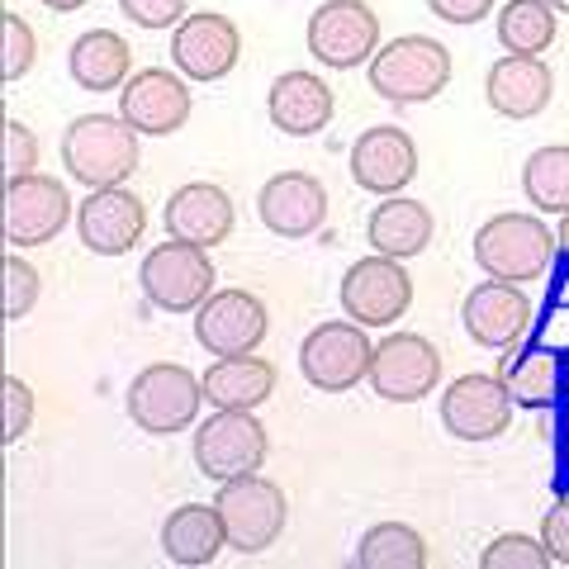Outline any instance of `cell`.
I'll use <instances>...</instances> for the list:
<instances>
[{
  "label": "cell",
  "instance_id": "obj_20",
  "mask_svg": "<svg viewBox=\"0 0 569 569\" xmlns=\"http://www.w3.org/2000/svg\"><path fill=\"white\" fill-rule=\"evenodd\" d=\"M351 181L370 194H403L418 176V142L399 123H376L351 142Z\"/></svg>",
  "mask_w": 569,
  "mask_h": 569
},
{
  "label": "cell",
  "instance_id": "obj_21",
  "mask_svg": "<svg viewBox=\"0 0 569 569\" xmlns=\"http://www.w3.org/2000/svg\"><path fill=\"white\" fill-rule=\"evenodd\" d=\"M167 219V233L194 242V247H223L228 233L238 223V209H233V194L213 181H186L181 190H171V200L162 209Z\"/></svg>",
  "mask_w": 569,
  "mask_h": 569
},
{
  "label": "cell",
  "instance_id": "obj_42",
  "mask_svg": "<svg viewBox=\"0 0 569 569\" xmlns=\"http://www.w3.org/2000/svg\"><path fill=\"white\" fill-rule=\"evenodd\" d=\"M550 6H556L560 14H569V0H550Z\"/></svg>",
  "mask_w": 569,
  "mask_h": 569
},
{
  "label": "cell",
  "instance_id": "obj_13",
  "mask_svg": "<svg viewBox=\"0 0 569 569\" xmlns=\"http://www.w3.org/2000/svg\"><path fill=\"white\" fill-rule=\"evenodd\" d=\"M71 190L58 176H20L6 181V242L10 247H48L71 223Z\"/></svg>",
  "mask_w": 569,
  "mask_h": 569
},
{
  "label": "cell",
  "instance_id": "obj_16",
  "mask_svg": "<svg viewBox=\"0 0 569 569\" xmlns=\"http://www.w3.org/2000/svg\"><path fill=\"white\" fill-rule=\"evenodd\" d=\"M148 233V204L129 186L91 190L77 204V238L96 257H129Z\"/></svg>",
  "mask_w": 569,
  "mask_h": 569
},
{
  "label": "cell",
  "instance_id": "obj_31",
  "mask_svg": "<svg viewBox=\"0 0 569 569\" xmlns=\"http://www.w3.org/2000/svg\"><path fill=\"white\" fill-rule=\"evenodd\" d=\"M356 565L361 569H422L427 541L408 522H376L361 537V546H356Z\"/></svg>",
  "mask_w": 569,
  "mask_h": 569
},
{
  "label": "cell",
  "instance_id": "obj_18",
  "mask_svg": "<svg viewBox=\"0 0 569 569\" xmlns=\"http://www.w3.org/2000/svg\"><path fill=\"white\" fill-rule=\"evenodd\" d=\"M257 219L276 238H313L328 223V186L309 171H276L257 190Z\"/></svg>",
  "mask_w": 569,
  "mask_h": 569
},
{
  "label": "cell",
  "instance_id": "obj_4",
  "mask_svg": "<svg viewBox=\"0 0 569 569\" xmlns=\"http://www.w3.org/2000/svg\"><path fill=\"white\" fill-rule=\"evenodd\" d=\"M123 408H129V422L138 432L181 437L186 427H194V418H200V408H204V380L176 361H152L133 376L129 395H123Z\"/></svg>",
  "mask_w": 569,
  "mask_h": 569
},
{
  "label": "cell",
  "instance_id": "obj_39",
  "mask_svg": "<svg viewBox=\"0 0 569 569\" xmlns=\"http://www.w3.org/2000/svg\"><path fill=\"white\" fill-rule=\"evenodd\" d=\"M427 10L447 24H479L493 14V0H427Z\"/></svg>",
  "mask_w": 569,
  "mask_h": 569
},
{
  "label": "cell",
  "instance_id": "obj_8",
  "mask_svg": "<svg viewBox=\"0 0 569 569\" xmlns=\"http://www.w3.org/2000/svg\"><path fill=\"white\" fill-rule=\"evenodd\" d=\"M370 347L366 328L347 318V323H318L305 342H299V376H305L318 395H351L356 385L370 380Z\"/></svg>",
  "mask_w": 569,
  "mask_h": 569
},
{
  "label": "cell",
  "instance_id": "obj_24",
  "mask_svg": "<svg viewBox=\"0 0 569 569\" xmlns=\"http://www.w3.org/2000/svg\"><path fill=\"white\" fill-rule=\"evenodd\" d=\"M228 546V527L219 503H181L176 512H167L162 522V550L171 565L181 569H204L223 556Z\"/></svg>",
  "mask_w": 569,
  "mask_h": 569
},
{
  "label": "cell",
  "instance_id": "obj_33",
  "mask_svg": "<svg viewBox=\"0 0 569 569\" xmlns=\"http://www.w3.org/2000/svg\"><path fill=\"white\" fill-rule=\"evenodd\" d=\"M0 33H6V58H0V77H6V81H20L24 71L39 62V33H33V24L24 20V14H14V10L0 14Z\"/></svg>",
  "mask_w": 569,
  "mask_h": 569
},
{
  "label": "cell",
  "instance_id": "obj_35",
  "mask_svg": "<svg viewBox=\"0 0 569 569\" xmlns=\"http://www.w3.org/2000/svg\"><path fill=\"white\" fill-rule=\"evenodd\" d=\"M119 10L138 29H176L190 14V0H119Z\"/></svg>",
  "mask_w": 569,
  "mask_h": 569
},
{
  "label": "cell",
  "instance_id": "obj_14",
  "mask_svg": "<svg viewBox=\"0 0 569 569\" xmlns=\"http://www.w3.org/2000/svg\"><path fill=\"white\" fill-rule=\"evenodd\" d=\"M194 110V96H190V81L181 71H167V67H148V71H133L119 91V114L133 123L142 138H171L186 129V119Z\"/></svg>",
  "mask_w": 569,
  "mask_h": 569
},
{
  "label": "cell",
  "instance_id": "obj_40",
  "mask_svg": "<svg viewBox=\"0 0 569 569\" xmlns=\"http://www.w3.org/2000/svg\"><path fill=\"white\" fill-rule=\"evenodd\" d=\"M43 6L52 14H71V10H81V6H91V0H43Z\"/></svg>",
  "mask_w": 569,
  "mask_h": 569
},
{
  "label": "cell",
  "instance_id": "obj_17",
  "mask_svg": "<svg viewBox=\"0 0 569 569\" xmlns=\"http://www.w3.org/2000/svg\"><path fill=\"white\" fill-rule=\"evenodd\" d=\"M271 332V313H266L261 295L252 290H213L200 309H194V342L209 356H242L257 351Z\"/></svg>",
  "mask_w": 569,
  "mask_h": 569
},
{
  "label": "cell",
  "instance_id": "obj_10",
  "mask_svg": "<svg viewBox=\"0 0 569 569\" xmlns=\"http://www.w3.org/2000/svg\"><path fill=\"white\" fill-rule=\"evenodd\" d=\"M337 305L361 328H389L413 309V276L403 271L399 257L370 252L347 266L342 284H337Z\"/></svg>",
  "mask_w": 569,
  "mask_h": 569
},
{
  "label": "cell",
  "instance_id": "obj_7",
  "mask_svg": "<svg viewBox=\"0 0 569 569\" xmlns=\"http://www.w3.org/2000/svg\"><path fill=\"white\" fill-rule=\"evenodd\" d=\"M213 503L223 512V527H228V550L238 556H261L280 541L284 522H290V498L276 479L266 475H242V479H228L213 493Z\"/></svg>",
  "mask_w": 569,
  "mask_h": 569
},
{
  "label": "cell",
  "instance_id": "obj_3",
  "mask_svg": "<svg viewBox=\"0 0 569 569\" xmlns=\"http://www.w3.org/2000/svg\"><path fill=\"white\" fill-rule=\"evenodd\" d=\"M560 242L546 228L541 213L512 209V213H493L489 223H479L475 233V261L479 271L493 280H512V284H537L546 280L550 261H556Z\"/></svg>",
  "mask_w": 569,
  "mask_h": 569
},
{
  "label": "cell",
  "instance_id": "obj_38",
  "mask_svg": "<svg viewBox=\"0 0 569 569\" xmlns=\"http://www.w3.org/2000/svg\"><path fill=\"white\" fill-rule=\"evenodd\" d=\"M541 546L550 550V565L569 569V498L550 503V512L541 518Z\"/></svg>",
  "mask_w": 569,
  "mask_h": 569
},
{
  "label": "cell",
  "instance_id": "obj_34",
  "mask_svg": "<svg viewBox=\"0 0 569 569\" xmlns=\"http://www.w3.org/2000/svg\"><path fill=\"white\" fill-rule=\"evenodd\" d=\"M39 290H43V280H39V271H33V261H24L20 252H10L6 257V318L10 323L14 318H24V313H33Z\"/></svg>",
  "mask_w": 569,
  "mask_h": 569
},
{
  "label": "cell",
  "instance_id": "obj_37",
  "mask_svg": "<svg viewBox=\"0 0 569 569\" xmlns=\"http://www.w3.org/2000/svg\"><path fill=\"white\" fill-rule=\"evenodd\" d=\"M33 427V389L20 376H6V447H14Z\"/></svg>",
  "mask_w": 569,
  "mask_h": 569
},
{
  "label": "cell",
  "instance_id": "obj_41",
  "mask_svg": "<svg viewBox=\"0 0 569 569\" xmlns=\"http://www.w3.org/2000/svg\"><path fill=\"white\" fill-rule=\"evenodd\" d=\"M556 242H560V252L569 257V213H560V228H556Z\"/></svg>",
  "mask_w": 569,
  "mask_h": 569
},
{
  "label": "cell",
  "instance_id": "obj_12",
  "mask_svg": "<svg viewBox=\"0 0 569 569\" xmlns=\"http://www.w3.org/2000/svg\"><path fill=\"white\" fill-rule=\"evenodd\" d=\"M512 395L503 376H485V370H470V376H456L441 389V427L456 441H493L508 432L512 422Z\"/></svg>",
  "mask_w": 569,
  "mask_h": 569
},
{
  "label": "cell",
  "instance_id": "obj_2",
  "mask_svg": "<svg viewBox=\"0 0 569 569\" xmlns=\"http://www.w3.org/2000/svg\"><path fill=\"white\" fill-rule=\"evenodd\" d=\"M451 48L432 39V33H403V39L380 43V52L370 58L366 77L370 91L389 104H427L451 86Z\"/></svg>",
  "mask_w": 569,
  "mask_h": 569
},
{
  "label": "cell",
  "instance_id": "obj_32",
  "mask_svg": "<svg viewBox=\"0 0 569 569\" xmlns=\"http://www.w3.org/2000/svg\"><path fill=\"white\" fill-rule=\"evenodd\" d=\"M550 550L541 546V537L531 541L527 531H503L479 550V569H546Z\"/></svg>",
  "mask_w": 569,
  "mask_h": 569
},
{
  "label": "cell",
  "instance_id": "obj_23",
  "mask_svg": "<svg viewBox=\"0 0 569 569\" xmlns=\"http://www.w3.org/2000/svg\"><path fill=\"white\" fill-rule=\"evenodd\" d=\"M550 96H556V71H550L541 58H498L485 77V100L493 114L503 119H537Z\"/></svg>",
  "mask_w": 569,
  "mask_h": 569
},
{
  "label": "cell",
  "instance_id": "obj_29",
  "mask_svg": "<svg viewBox=\"0 0 569 569\" xmlns=\"http://www.w3.org/2000/svg\"><path fill=\"white\" fill-rule=\"evenodd\" d=\"M503 385L518 408H550L560 399V385H565V361L546 347H531L518 351L512 361L503 366Z\"/></svg>",
  "mask_w": 569,
  "mask_h": 569
},
{
  "label": "cell",
  "instance_id": "obj_36",
  "mask_svg": "<svg viewBox=\"0 0 569 569\" xmlns=\"http://www.w3.org/2000/svg\"><path fill=\"white\" fill-rule=\"evenodd\" d=\"M33 171H39V138L20 119H10L6 123V181H20V176H33Z\"/></svg>",
  "mask_w": 569,
  "mask_h": 569
},
{
  "label": "cell",
  "instance_id": "obj_22",
  "mask_svg": "<svg viewBox=\"0 0 569 569\" xmlns=\"http://www.w3.org/2000/svg\"><path fill=\"white\" fill-rule=\"evenodd\" d=\"M266 114L280 133L290 138H313L323 133L337 114V96L318 71H280L266 91Z\"/></svg>",
  "mask_w": 569,
  "mask_h": 569
},
{
  "label": "cell",
  "instance_id": "obj_19",
  "mask_svg": "<svg viewBox=\"0 0 569 569\" xmlns=\"http://www.w3.org/2000/svg\"><path fill=\"white\" fill-rule=\"evenodd\" d=\"M460 323H466L470 342L485 351H512L531 328V299L522 284L512 280H485L475 284L460 305Z\"/></svg>",
  "mask_w": 569,
  "mask_h": 569
},
{
  "label": "cell",
  "instance_id": "obj_27",
  "mask_svg": "<svg viewBox=\"0 0 569 569\" xmlns=\"http://www.w3.org/2000/svg\"><path fill=\"white\" fill-rule=\"evenodd\" d=\"M67 71L81 91L104 96V91H123V81L133 77V48L123 33L114 29H91L81 33L67 52Z\"/></svg>",
  "mask_w": 569,
  "mask_h": 569
},
{
  "label": "cell",
  "instance_id": "obj_28",
  "mask_svg": "<svg viewBox=\"0 0 569 569\" xmlns=\"http://www.w3.org/2000/svg\"><path fill=\"white\" fill-rule=\"evenodd\" d=\"M498 43L503 52H518V58H541V52L556 43L560 33V10L550 0H508L498 10Z\"/></svg>",
  "mask_w": 569,
  "mask_h": 569
},
{
  "label": "cell",
  "instance_id": "obj_6",
  "mask_svg": "<svg viewBox=\"0 0 569 569\" xmlns=\"http://www.w3.org/2000/svg\"><path fill=\"white\" fill-rule=\"evenodd\" d=\"M266 456H271V437L252 408H213V418L194 427V466L213 485L261 475Z\"/></svg>",
  "mask_w": 569,
  "mask_h": 569
},
{
  "label": "cell",
  "instance_id": "obj_5",
  "mask_svg": "<svg viewBox=\"0 0 569 569\" xmlns=\"http://www.w3.org/2000/svg\"><path fill=\"white\" fill-rule=\"evenodd\" d=\"M138 284H142V295H148L152 309L194 313L213 290H219V271H213L209 247L167 238L162 247H148V257L138 266Z\"/></svg>",
  "mask_w": 569,
  "mask_h": 569
},
{
  "label": "cell",
  "instance_id": "obj_26",
  "mask_svg": "<svg viewBox=\"0 0 569 569\" xmlns=\"http://www.w3.org/2000/svg\"><path fill=\"white\" fill-rule=\"evenodd\" d=\"M204 403L213 408H257L276 395V366L257 351L242 356H213V366L204 370Z\"/></svg>",
  "mask_w": 569,
  "mask_h": 569
},
{
  "label": "cell",
  "instance_id": "obj_9",
  "mask_svg": "<svg viewBox=\"0 0 569 569\" xmlns=\"http://www.w3.org/2000/svg\"><path fill=\"white\" fill-rule=\"evenodd\" d=\"M309 58L328 71H351L370 67V58L380 52V14L366 0H323L309 14Z\"/></svg>",
  "mask_w": 569,
  "mask_h": 569
},
{
  "label": "cell",
  "instance_id": "obj_30",
  "mask_svg": "<svg viewBox=\"0 0 569 569\" xmlns=\"http://www.w3.org/2000/svg\"><path fill=\"white\" fill-rule=\"evenodd\" d=\"M522 194L537 213H569V148L550 142L537 148L522 167Z\"/></svg>",
  "mask_w": 569,
  "mask_h": 569
},
{
  "label": "cell",
  "instance_id": "obj_15",
  "mask_svg": "<svg viewBox=\"0 0 569 569\" xmlns=\"http://www.w3.org/2000/svg\"><path fill=\"white\" fill-rule=\"evenodd\" d=\"M242 58V33L219 10H194L171 29V62L186 81H223Z\"/></svg>",
  "mask_w": 569,
  "mask_h": 569
},
{
  "label": "cell",
  "instance_id": "obj_11",
  "mask_svg": "<svg viewBox=\"0 0 569 569\" xmlns=\"http://www.w3.org/2000/svg\"><path fill=\"white\" fill-rule=\"evenodd\" d=\"M441 385V351L422 332H389L376 342L370 389L385 403H418Z\"/></svg>",
  "mask_w": 569,
  "mask_h": 569
},
{
  "label": "cell",
  "instance_id": "obj_25",
  "mask_svg": "<svg viewBox=\"0 0 569 569\" xmlns=\"http://www.w3.org/2000/svg\"><path fill=\"white\" fill-rule=\"evenodd\" d=\"M432 233H437L432 209L422 200H408V194H385L366 223L370 247H376L380 257H399V261L422 257L427 247H432Z\"/></svg>",
  "mask_w": 569,
  "mask_h": 569
},
{
  "label": "cell",
  "instance_id": "obj_1",
  "mask_svg": "<svg viewBox=\"0 0 569 569\" xmlns=\"http://www.w3.org/2000/svg\"><path fill=\"white\" fill-rule=\"evenodd\" d=\"M138 129L123 114H77L62 133V167L77 186H123L138 171Z\"/></svg>",
  "mask_w": 569,
  "mask_h": 569
}]
</instances>
